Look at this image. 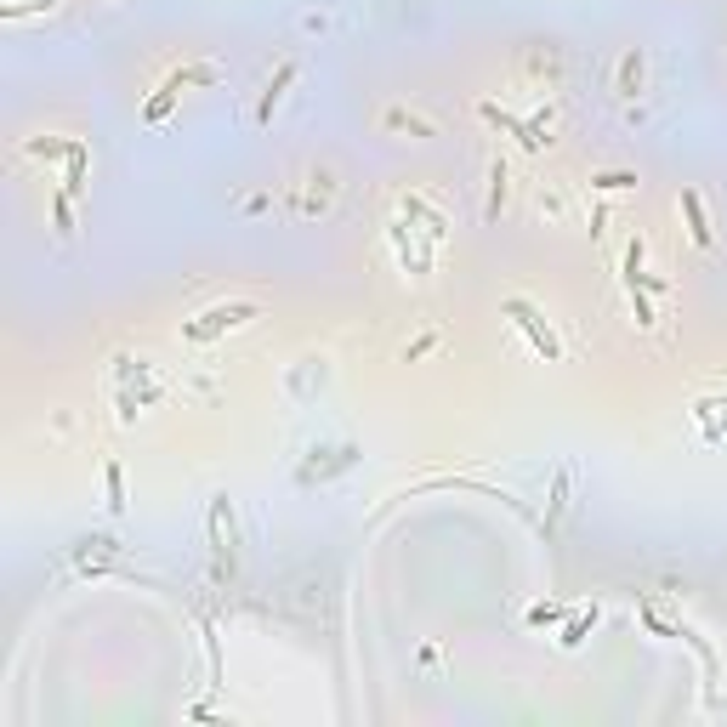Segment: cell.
Wrapping results in <instances>:
<instances>
[{"mask_svg":"<svg viewBox=\"0 0 727 727\" xmlns=\"http://www.w3.org/2000/svg\"><path fill=\"white\" fill-rule=\"evenodd\" d=\"M432 341H438V336H421V341H409V347H404V358H409V364H415V358H426V353H432Z\"/></svg>","mask_w":727,"mask_h":727,"instance_id":"cb8c5ba5","label":"cell"},{"mask_svg":"<svg viewBox=\"0 0 727 727\" xmlns=\"http://www.w3.org/2000/svg\"><path fill=\"white\" fill-rule=\"evenodd\" d=\"M557 620H568L557 603H534V608H529V625H534V631H546V625H557Z\"/></svg>","mask_w":727,"mask_h":727,"instance_id":"7402d4cb","label":"cell"},{"mask_svg":"<svg viewBox=\"0 0 727 727\" xmlns=\"http://www.w3.org/2000/svg\"><path fill=\"white\" fill-rule=\"evenodd\" d=\"M506 319H512L517 330L529 336V347L546 358V364H557V358H563V341L551 336V324L540 319V307H534V302H523V296H506Z\"/></svg>","mask_w":727,"mask_h":727,"instance_id":"7a4b0ae2","label":"cell"},{"mask_svg":"<svg viewBox=\"0 0 727 727\" xmlns=\"http://www.w3.org/2000/svg\"><path fill=\"white\" fill-rule=\"evenodd\" d=\"M642 69H648V63H642V46H631V52L620 57V69H614V97L631 103V97L642 91Z\"/></svg>","mask_w":727,"mask_h":727,"instance_id":"9c48e42d","label":"cell"},{"mask_svg":"<svg viewBox=\"0 0 727 727\" xmlns=\"http://www.w3.org/2000/svg\"><path fill=\"white\" fill-rule=\"evenodd\" d=\"M642 256H648V245H642V239H631V245H625V262H620L625 290H642V296H665L671 284L659 279V273H648V267H642Z\"/></svg>","mask_w":727,"mask_h":727,"instance_id":"277c9868","label":"cell"},{"mask_svg":"<svg viewBox=\"0 0 727 727\" xmlns=\"http://www.w3.org/2000/svg\"><path fill=\"white\" fill-rule=\"evenodd\" d=\"M86 165H91V154H86V142L74 137V148H69V160H63V194H80V188H86Z\"/></svg>","mask_w":727,"mask_h":727,"instance_id":"5bb4252c","label":"cell"},{"mask_svg":"<svg viewBox=\"0 0 727 727\" xmlns=\"http://www.w3.org/2000/svg\"><path fill=\"white\" fill-rule=\"evenodd\" d=\"M523 63H529V74H546L551 86H563V52L557 46H529Z\"/></svg>","mask_w":727,"mask_h":727,"instance_id":"4fadbf2b","label":"cell"},{"mask_svg":"<svg viewBox=\"0 0 727 727\" xmlns=\"http://www.w3.org/2000/svg\"><path fill=\"white\" fill-rule=\"evenodd\" d=\"M177 97H182V80H177V74H165V80H160V91H154V97L142 103V125H160L165 114L177 108Z\"/></svg>","mask_w":727,"mask_h":727,"instance_id":"30bf717a","label":"cell"},{"mask_svg":"<svg viewBox=\"0 0 727 727\" xmlns=\"http://www.w3.org/2000/svg\"><path fill=\"white\" fill-rule=\"evenodd\" d=\"M591 625H597V608H580V614H568V625H563V648H580V642L591 637Z\"/></svg>","mask_w":727,"mask_h":727,"instance_id":"ac0fdd59","label":"cell"},{"mask_svg":"<svg viewBox=\"0 0 727 727\" xmlns=\"http://www.w3.org/2000/svg\"><path fill=\"white\" fill-rule=\"evenodd\" d=\"M404 216H409V222H421V233L432 239V245H438V239L449 233V216L438 211V205H426L421 194H404Z\"/></svg>","mask_w":727,"mask_h":727,"instance_id":"ba28073f","label":"cell"},{"mask_svg":"<svg viewBox=\"0 0 727 727\" xmlns=\"http://www.w3.org/2000/svg\"><path fill=\"white\" fill-rule=\"evenodd\" d=\"M568 483H574V478H568V472H557V478H551L546 523H540V534H546V540H551V534H557V523H563V512H568Z\"/></svg>","mask_w":727,"mask_h":727,"instance_id":"7c38bea8","label":"cell"},{"mask_svg":"<svg viewBox=\"0 0 727 727\" xmlns=\"http://www.w3.org/2000/svg\"><path fill=\"white\" fill-rule=\"evenodd\" d=\"M478 120H489L495 125V131H506V137H517L523 142V148H529V154H540V148H546L551 137H540V131H546V114H534V120H517V114H506V108L500 103H478Z\"/></svg>","mask_w":727,"mask_h":727,"instance_id":"3957f363","label":"cell"},{"mask_svg":"<svg viewBox=\"0 0 727 727\" xmlns=\"http://www.w3.org/2000/svg\"><path fill=\"white\" fill-rule=\"evenodd\" d=\"M631 319H637V330H654V302H648V296H642V290H631Z\"/></svg>","mask_w":727,"mask_h":727,"instance_id":"44dd1931","label":"cell"},{"mask_svg":"<svg viewBox=\"0 0 727 727\" xmlns=\"http://www.w3.org/2000/svg\"><path fill=\"white\" fill-rule=\"evenodd\" d=\"M69 148H74V137H29L23 142L29 160H69Z\"/></svg>","mask_w":727,"mask_h":727,"instance_id":"9a60e30c","label":"cell"},{"mask_svg":"<svg viewBox=\"0 0 727 727\" xmlns=\"http://www.w3.org/2000/svg\"><path fill=\"white\" fill-rule=\"evenodd\" d=\"M637 171H591V194H631Z\"/></svg>","mask_w":727,"mask_h":727,"instance_id":"e0dca14e","label":"cell"},{"mask_svg":"<svg viewBox=\"0 0 727 727\" xmlns=\"http://www.w3.org/2000/svg\"><path fill=\"white\" fill-rule=\"evenodd\" d=\"M211 551H216V574L233 580V506H228V495L211 500Z\"/></svg>","mask_w":727,"mask_h":727,"instance_id":"5b68a950","label":"cell"},{"mask_svg":"<svg viewBox=\"0 0 727 727\" xmlns=\"http://www.w3.org/2000/svg\"><path fill=\"white\" fill-rule=\"evenodd\" d=\"M160 392H165V387H142V392H137V387H120V392H114V404H120V421H137V409H142V404H154Z\"/></svg>","mask_w":727,"mask_h":727,"instance_id":"2e32d148","label":"cell"},{"mask_svg":"<svg viewBox=\"0 0 727 727\" xmlns=\"http://www.w3.org/2000/svg\"><path fill=\"white\" fill-rule=\"evenodd\" d=\"M69 199H74V194H57V199H52V216H57V233H63V239L74 233V205H69Z\"/></svg>","mask_w":727,"mask_h":727,"instance_id":"603a6c76","label":"cell"},{"mask_svg":"<svg viewBox=\"0 0 727 727\" xmlns=\"http://www.w3.org/2000/svg\"><path fill=\"white\" fill-rule=\"evenodd\" d=\"M540 211H546L551 222H557V216H563V194H540Z\"/></svg>","mask_w":727,"mask_h":727,"instance_id":"d4e9b609","label":"cell"},{"mask_svg":"<svg viewBox=\"0 0 727 727\" xmlns=\"http://www.w3.org/2000/svg\"><path fill=\"white\" fill-rule=\"evenodd\" d=\"M506 182H512V171H506V160L489 165V199H483V222H500V211H506Z\"/></svg>","mask_w":727,"mask_h":727,"instance_id":"8fae6325","label":"cell"},{"mask_svg":"<svg viewBox=\"0 0 727 727\" xmlns=\"http://www.w3.org/2000/svg\"><path fill=\"white\" fill-rule=\"evenodd\" d=\"M710 404H716V409H727V392H722V398H710Z\"/></svg>","mask_w":727,"mask_h":727,"instance_id":"484cf974","label":"cell"},{"mask_svg":"<svg viewBox=\"0 0 727 727\" xmlns=\"http://www.w3.org/2000/svg\"><path fill=\"white\" fill-rule=\"evenodd\" d=\"M387 131H409V137H438V125H426L421 114H404V108H387Z\"/></svg>","mask_w":727,"mask_h":727,"instance_id":"ffe728a7","label":"cell"},{"mask_svg":"<svg viewBox=\"0 0 727 727\" xmlns=\"http://www.w3.org/2000/svg\"><path fill=\"white\" fill-rule=\"evenodd\" d=\"M250 319H262V307H256V302H222V307H205L199 319L182 324V341H188V347H211L216 336H228V330H245Z\"/></svg>","mask_w":727,"mask_h":727,"instance_id":"6da1fadb","label":"cell"},{"mask_svg":"<svg viewBox=\"0 0 727 727\" xmlns=\"http://www.w3.org/2000/svg\"><path fill=\"white\" fill-rule=\"evenodd\" d=\"M682 222H688V239H693V250H716V228H710V211H705V199H699V188H682Z\"/></svg>","mask_w":727,"mask_h":727,"instance_id":"8992f818","label":"cell"},{"mask_svg":"<svg viewBox=\"0 0 727 727\" xmlns=\"http://www.w3.org/2000/svg\"><path fill=\"white\" fill-rule=\"evenodd\" d=\"M296 74H302V69H296L290 57H284L279 69H273V80H267V86H262V97H256V125H273V108L284 103V91L296 86Z\"/></svg>","mask_w":727,"mask_h":727,"instance_id":"52a82bcc","label":"cell"},{"mask_svg":"<svg viewBox=\"0 0 727 727\" xmlns=\"http://www.w3.org/2000/svg\"><path fill=\"white\" fill-rule=\"evenodd\" d=\"M103 489H108V512L120 517V512H125V466H120V461H108V466H103Z\"/></svg>","mask_w":727,"mask_h":727,"instance_id":"d6986e66","label":"cell"}]
</instances>
